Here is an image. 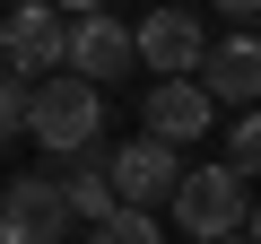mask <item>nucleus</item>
Instances as JSON below:
<instances>
[{
  "label": "nucleus",
  "instance_id": "9d476101",
  "mask_svg": "<svg viewBox=\"0 0 261 244\" xmlns=\"http://www.w3.org/2000/svg\"><path fill=\"white\" fill-rule=\"evenodd\" d=\"M61 192H70V209L87 218V227H105V218H122V192H113V149H87L70 175H61Z\"/></svg>",
  "mask_w": 261,
  "mask_h": 244
},
{
  "label": "nucleus",
  "instance_id": "f257e3e1",
  "mask_svg": "<svg viewBox=\"0 0 261 244\" xmlns=\"http://www.w3.org/2000/svg\"><path fill=\"white\" fill-rule=\"evenodd\" d=\"M174 218H183V235H192V244H235V235L252 227L244 166H200V175H183V192H174Z\"/></svg>",
  "mask_w": 261,
  "mask_h": 244
},
{
  "label": "nucleus",
  "instance_id": "39448f33",
  "mask_svg": "<svg viewBox=\"0 0 261 244\" xmlns=\"http://www.w3.org/2000/svg\"><path fill=\"white\" fill-rule=\"evenodd\" d=\"M130 35H140V61H148L157 79H192V70H209V53H218V35H200V18L174 9V0H166V9H148Z\"/></svg>",
  "mask_w": 261,
  "mask_h": 244
},
{
  "label": "nucleus",
  "instance_id": "2eb2a0df",
  "mask_svg": "<svg viewBox=\"0 0 261 244\" xmlns=\"http://www.w3.org/2000/svg\"><path fill=\"white\" fill-rule=\"evenodd\" d=\"M218 9H226V18H261V0H218Z\"/></svg>",
  "mask_w": 261,
  "mask_h": 244
},
{
  "label": "nucleus",
  "instance_id": "6e6552de",
  "mask_svg": "<svg viewBox=\"0 0 261 244\" xmlns=\"http://www.w3.org/2000/svg\"><path fill=\"white\" fill-rule=\"evenodd\" d=\"M130 61H140V35H122L113 18H70V70H79V79L105 87V79H122Z\"/></svg>",
  "mask_w": 261,
  "mask_h": 244
},
{
  "label": "nucleus",
  "instance_id": "f8f14e48",
  "mask_svg": "<svg viewBox=\"0 0 261 244\" xmlns=\"http://www.w3.org/2000/svg\"><path fill=\"white\" fill-rule=\"evenodd\" d=\"M87 244H157V218H148V209H122V218L87 227Z\"/></svg>",
  "mask_w": 261,
  "mask_h": 244
},
{
  "label": "nucleus",
  "instance_id": "ddd939ff",
  "mask_svg": "<svg viewBox=\"0 0 261 244\" xmlns=\"http://www.w3.org/2000/svg\"><path fill=\"white\" fill-rule=\"evenodd\" d=\"M226 166H244V175L261 166V113H244V122H235V149H226Z\"/></svg>",
  "mask_w": 261,
  "mask_h": 244
},
{
  "label": "nucleus",
  "instance_id": "4468645a",
  "mask_svg": "<svg viewBox=\"0 0 261 244\" xmlns=\"http://www.w3.org/2000/svg\"><path fill=\"white\" fill-rule=\"evenodd\" d=\"M61 18H105V0H53Z\"/></svg>",
  "mask_w": 261,
  "mask_h": 244
},
{
  "label": "nucleus",
  "instance_id": "20e7f679",
  "mask_svg": "<svg viewBox=\"0 0 261 244\" xmlns=\"http://www.w3.org/2000/svg\"><path fill=\"white\" fill-rule=\"evenodd\" d=\"M79 227L61 175H9V201H0V244H61Z\"/></svg>",
  "mask_w": 261,
  "mask_h": 244
},
{
  "label": "nucleus",
  "instance_id": "1a4fd4ad",
  "mask_svg": "<svg viewBox=\"0 0 261 244\" xmlns=\"http://www.w3.org/2000/svg\"><path fill=\"white\" fill-rule=\"evenodd\" d=\"M200 87H209L218 105H252V113H261V35H218Z\"/></svg>",
  "mask_w": 261,
  "mask_h": 244
},
{
  "label": "nucleus",
  "instance_id": "7ed1b4c3",
  "mask_svg": "<svg viewBox=\"0 0 261 244\" xmlns=\"http://www.w3.org/2000/svg\"><path fill=\"white\" fill-rule=\"evenodd\" d=\"M0 53H9V79H61L70 70V18L53 9V0H35V9H9V27H0Z\"/></svg>",
  "mask_w": 261,
  "mask_h": 244
},
{
  "label": "nucleus",
  "instance_id": "423d86ee",
  "mask_svg": "<svg viewBox=\"0 0 261 244\" xmlns=\"http://www.w3.org/2000/svg\"><path fill=\"white\" fill-rule=\"evenodd\" d=\"M113 192H122V209H157V201L174 209V192H183V157H174L166 140L140 131V140L113 157Z\"/></svg>",
  "mask_w": 261,
  "mask_h": 244
},
{
  "label": "nucleus",
  "instance_id": "0eeeda50",
  "mask_svg": "<svg viewBox=\"0 0 261 244\" xmlns=\"http://www.w3.org/2000/svg\"><path fill=\"white\" fill-rule=\"evenodd\" d=\"M209 87H192V79H157L148 87V105H140V122H148V140H166V149H183V140H200L209 131Z\"/></svg>",
  "mask_w": 261,
  "mask_h": 244
},
{
  "label": "nucleus",
  "instance_id": "9b49d317",
  "mask_svg": "<svg viewBox=\"0 0 261 244\" xmlns=\"http://www.w3.org/2000/svg\"><path fill=\"white\" fill-rule=\"evenodd\" d=\"M35 79H9V87H0V131H9V140H35Z\"/></svg>",
  "mask_w": 261,
  "mask_h": 244
},
{
  "label": "nucleus",
  "instance_id": "dca6fc26",
  "mask_svg": "<svg viewBox=\"0 0 261 244\" xmlns=\"http://www.w3.org/2000/svg\"><path fill=\"white\" fill-rule=\"evenodd\" d=\"M244 244H261V201H252V227H244Z\"/></svg>",
  "mask_w": 261,
  "mask_h": 244
},
{
  "label": "nucleus",
  "instance_id": "f03ea898",
  "mask_svg": "<svg viewBox=\"0 0 261 244\" xmlns=\"http://www.w3.org/2000/svg\"><path fill=\"white\" fill-rule=\"evenodd\" d=\"M96 131H105V96H96V79H79V70L44 79V96H35V140H44V157H87Z\"/></svg>",
  "mask_w": 261,
  "mask_h": 244
}]
</instances>
